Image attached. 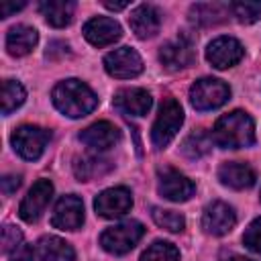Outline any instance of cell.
Returning <instances> with one entry per match:
<instances>
[{
    "instance_id": "obj_1",
    "label": "cell",
    "mask_w": 261,
    "mask_h": 261,
    "mask_svg": "<svg viewBox=\"0 0 261 261\" xmlns=\"http://www.w3.org/2000/svg\"><path fill=\"white\" fill-rule=\"evenodd\" d=\"M53 104L55 108L69 116V118H82L86 114H90L96 106H98V98L96 94L80 80H65L59 82L53 92H51Z\"/></svg>"
},
{
    "instance_id": "obj_2",
    "label": "cell",
    "mask_w": 261,
    "mask_h": 261,
    "mask_svg": "<svg viewBox=\"0 0 261 261\" xmlns=\"http://www.w3.org/2000/svg\"><path fill=\"white\" fill-rule=\"evenodd\" d=\"M212 141L224 149L251 147L255 143L253 118L243 110H232L220 116L212 128Z\"/></svg>"
},
{
    "instance_id": "obj_3",
    "label": "cell",
    "mask_w": 261,
    "mask_h": 261,
    "mask_svg": "<svg viewBox=\"0 0 261 261\" xmlns=\"http://www.w3.org/2000/svg\"><path fill=\"white\" fill-rule=\"evenodd\" d=\"M184 122V110L175 98H165L159 106V114L151 128V141L157 149L167 147L173 137L177 135L179 126Z\"/></svg>"
},
{
    "instance_id": "obj_4",
    "label": "cell",
    "mask_w": 261,
    "mask_h": 261,
    "mask_svg": "<svg viewBox=\"0 0 261 261\" xmlns=\"http://www.w3.org/2000/svg\"><path fill=\"white\" fill-rule=\"evenodd\" d=\"M145 234V226L137 220H124L120 224H114L106 228L100 234V245L104 251L112 255H124L128 253Z\"/></svg>"
},
{
    "instance_id": "obj_5",
    "label": "cell",
    "mask_w": 261,
    "mask_h": 261,
    "mask_svg": "<svg viewBox=\"0 0 261 261\" xmlns=\"http://www.w3.org/2000/svg\"><path fill=\"white\" fill-rule=\"evenodd\" d=\"M230 98V88L216 77H202L190 88V102L196 110H214Z\"/></svg>"
},
{
    "instance_id": "obj_6",
    "label": "cell",
    "mask_w": 261,
    "mask_h": 261,
    "mask_svg": "<svg viewBox=\"0 0 261 261\" xmlns=\"http://www.w3.org/2000/svg\"><path fill=\"white\" fill-rule=\"evenodd\" d=\"M51 133L41 128V126H35V124H22L18 126L12 137H10V143L14 147V151L27 159V161H35L43 155L45 151V145L49 141Z\"/></svg>"
},
{
    "instance_id": "obj_7",
    "label": "cell",
    "mask_w": 261,
    "mask_h": 261,
    "mask_svg": "<svg viewBox=\"0 0 261 261\" xmlns=\"http://www.w3.org/2000/svg\"><path fill=\"white\" fill-rule=\"evenodd\" d=\"M104 69L112 77L128 80V77H135V75H139L143 71V59L135 49L120 47V49L110 51L104 57Z\"/></svg>"
},
{
    "instance_id": "obj_8",
    "label": "cell",
    "mask_w": 261,
    "mask_h": 261,
    "mask_svg": "<svg viewBox=\"0 0 261 261\" xmlns=\"http://www.w3.org/2000/svg\"><path fill=\"white\" fill-rule=\"evenodd\" d=\"M157 179H159V184H157L159 194L171 202H186L194 196L196 186L192 184V179H188L177 169H171V167L159 169Z\"/></svg>"
},
{
    "instance_id": "obj_9",
    "label": "cell",
    "mask_w": 261,
    "mask_h": 261,
    "mask_svg": "<svg viewBox=\"0 0 261 261\" xmlns=\"http://www.w3.org/2000/svg\"><path fill=\"white\" fill-rule=\"evenodd\" d=\"M94 208L102 218H118L133 208V196L126 188H108L96 196Z\"/></svg>"
},
{
    "instance_id": "obj_10",
    "label": "cell",
    "mask_w": 261,
    "mask_h": 261,
    "mask_svg": "<svg viewBox=\"0 0 261 261\" xmlns=\"http://www.w3.org/2000/svg\"><path fill=\"white\" fill-rule=\"evenodd\" d=\"M159 59L165 65V69L169 71H177L188 67L194 61V43L188 35H177L175 39L167 41L161 51H159Z\"/></svg>"
},
{
    "instance_id": "obj_11",
    "label": "cell",
    "mask_w": 261,
    "mask_h": 261,
    "mask_svg": "<svg viewBox=\"0 0 261 261\" xmlns=\"http://www.w3.org/2000/svg\"><path fill=\"white\" fill-rule=\"evenodd\" d=\"M51 196H53V184L49 179L35 181L33 188L29 190V194L24 196V200L18 206V216L24 222H35L45 212Z\"/></svg>"
},
{
    "instance_id": "obj_12",
    "label": "cell",
    "mask_w": 261,
    "mask_h": 261,
    "mask_svg": "<svg viewBox=\"0 0 261 261\" xmlns=\"http://www.w3.org/2000/svg\"><path fill=\"white\" fill-rule=\"evenodd\" d=\"M243 55H245L243 45L232 37H218L206 49V59L216 69H226L237 65L243 59Z\"/></svg>"
},
{
    "instance_id": "obj_13",
    "label": "cell",
    "mask_w": 261,
    "mask_h": 261,
    "mask_svg": "<svg viewBox=\"0 0 261 261\" xmlns=\"http://www.w3.org/2000/svg\"><path fill=\"white\" fill-rule=\"evenodd\" d=\"M51 224L59 230H77L84 224V204L77 196H63L55 204Z\"/></svg>"
},
{
    "instance_id": "obj_14",
    "label": "cell",
    "mask_w": 261,
    "mask_h": 261,
    "mask_svg": "<svg viewBox=\"0 0 261 261\" xmlns=\"http://www.w3.org/2000/svg\"><path fill=\"white\" fill-rule=\"evenodd\" d=\"M237 222V214L234 210L224 204V202H212L204 208V214H202V228L208 232V234H214V237H222L226 232L232 230Z\"/></svg>"
},
{
    "instance_id": "obj_15",
    "label": "cell",
    "mask_w": 261,
    "mask_h": 261,
    "mask_svg": "<svg viewBox=\"0 0 261 261\" xmlns=\"http://www.w3.org/2000/svg\"><path fill=\"white\" fill-rule=\"evenodd\" d=\"M84 37L94 47H106L112 45L122 37V29L114 18L108 16H94L84 24Z\"/></svg>"
},
{
    "instance_id": "obj_16",
    "label": "cell",
    "mask_w": 261,
    "mask_h": 261,
    "mask_svg": "<svg viewBox=\"0 0 261 261\" xmlns=\"http://www.w3.org/2000/svg\"><path fill=\"white\" fill-rule=\"evenodd\" d=\"M80 141L94 151H106L120 141V133L112 122L98 120L80 133Z\"/></svg>"
},
{
    "instance_id": "obj_17",
    "label": "cell",
    "mask_w": 261,
    "mask_h": 261,
    "mask_svg": "<svg viewBox=\"0 0 261 261\" xmlns=\"http://www.w3.org/2000/svg\"><path fill=\"white\" fill-rule=\"evenodd\" d=\"M151 104H153L151 94L141 88H124L114 96V106L130 116H145L151 110Z\"/></svg>"
},
{
    "instance_id": "obj_18",
    "label": "cell",
    "mask_w": 261,
    "mask_h": 261,
    "mask_svg": "<svg viewBox=\"0 0 261 261\" xmlns=\"http://www.w3.org/2000/svg\"><path fill=\"white\" fill-rule=\"evenodd\" d=\"M128 24L139 39H149L159 31L161 14L151 4H139L128 16Z\"/></svg>"
},
{
    "instance_id": "obj_19",
    "label": "cell",
    "mask_w": 261,
    "mask_h": 261,
    "mask_svg": "<svg viewBox=\"0 0 261 261\" xmlns=\"http://www.w3.org/2000/svg\"><path fill=\"white\" fill-rule=\"evenodd\" d=\"M218 179L232 190H245V188H251L257 177L251 165L241 161H228L218 167Z\"/></svg>"
},
{
    "instance_id": "obj_20",
    "label": "cell",
    "mask_w": 261,
    "mask_h": 261,
    "mask_svg": "<svg viewBox=\"0 0 261 261\" xmlns=\"http://www.w3.org/2000/svg\"><path fill=\"white\" fill-rule=\"evenodd\" d=\"M37 45V31L27 24H16L6 33V51L14 57H22Z\"/></svg>"
},
{
    "instance_id": "obj_21",
    "label": "cell",
    "mask_w": 261,
    "mask_h": 261,
    "mask_svg": "<svg viewBox=\"0 0 261 261\" xmlns=\"http://www.w3.org/2000/svg\"><path fill=\"white\" fill-rule=\"evenodd\" d=\"M39 261H73V247L59 237H43L37 245Z\"/></svg>"
},
{
    "instance_id": "obj_22",
    "label": "cell",
    "mask_w": 261,
    "mask_h": 261,
    "mask_svg": "<svg viewBox=\"0 0 261 261\" xmlns=\"http://www.w3.org/2000/svg\"><path fill=\"white\" fill-rule=\"evenodd\" d=\"M39 10L51 27L59 29V27H65V24L71 22L75 4L69 2V0H45V2L39 4Z\"/></svg>"
},
{
    "instance_id": "obj_23",
    "label": "cell",
    "mask_w": 261,
    "mask_h": 261,
    "mask_svg": "<svg viewBox=\"0 0 261 261\" xmlns=\"http://www.w3.org/2000/svg\"><path fill=\"white\" fill-rule=\"evenodd\" d=\"M110 169V163L106 159H100V157H92V155H86V157H77L75 163H73V173L77 179H94L98 175H104L106 171Z\"/></svg>"
},
{
    "instance_id": "obj_24",
    "label": "cell",
    "mask_w": 261,
    "mask_h": 261,
    "mask_svg": "<svg viewBox=\"0 0 261 261\" xmlns=\"http://www.w3.org/2000/svg\"><path fill=\"white\" fill-rule=\"evenodd\" d=\"M210 147H212V137H210L208 133H204V130H196V133L188 135V137L184 139V143H181V151H184V155L190 157V159H200V157H204V155L210 151Z\"/></svg>"
},
{
    "instance_id": "obj_25",
    "label": "cell",
    "mask_w": 261,
    "mask_h": 261,
    "mask_svg": "<svg viewBox=\"0 0 261 261\" xmlns=\"http://www.w3.org/2000/svg\"><path fill=\"white\" fill-rule=\"evenodd\" d=\"M226 12H230V4H196L192 6V18L200 24H214L220 22Z\"/></svg>"
},
{
    "instance_id": "obj_26",
    "label": "cell",
    "mask_w": 261,
    "mask_h": 261,
    "mask_svg": "<svg viewBox=\"0 0 261 261\" xmlns=\"http://www.w3.org/2000/svg\"><path fill=\"white\" fill-rule=\"evenodd\" d=\"M27 98V92L24 88L14 82V80H4L2 84V112L4 114H10L12 110H16Z\"/></svg>"
},
{
    "instance_id": "obj_27",
    "label": "cell",
    "mask_w": 261,
    "mask_h": 261,
    "mask_svg": "<svg viewBox=\"0 0 261 261\" xmlns=\"http://www.w3.org/2000/svg\"><path fill=\"white\" fill-rule=\"evenodd\" d=\"M139 261H179V251L167 241H155L141 255Z\"/></svg>"
},
{
    "instance_id": "obj_28",
    "label": "cell",
    "mask_w": 261,
    "mask_h": 261,
    "mask_svg": "<svg viewBox=\"0 0 261 261\" xmlns=\"http://www.w3.org/2000/svg\"><path fill=\"white\" fill-rule=\"evenodd\" d=\"M151 216L155 220L157 226L165 228V230H171V232H179L184 230L186 226V220L179 212H173V210H165V208H153L151 210Z\"/></svg>"
},
{
    "instance_id": "obj_29",
    "label": "cell",
    "mask_w": 261,
    "mask_h": 261,
    "mask_svg": "<svg viewBox=\"0 0 261 261\" xmlns=\"http://www.w3.org/2000/svg\"><path fill=\"white\" fill-rule=\"evenodd\" d=\"M230 12L237 16L239 22L251 24V22L259 20V16H261V2H245V0H239V2H232L230 4Z\"/></svg>"
},
{
    "instance_id": "obj_30",
    "label": "cell",
    "mask_w": 261,
    "mask_h": 261,
    "mask_svg": "<svg viewBox=\"0 0 261 261\" xmlns=\"http://www.w3.org/2000/svg\"><path fill=\"white\" fill-rule=\"evenodd\" d=\"M243 243H245L247 249H251L253 253L261 255V218H255L247 226V230L243 234Z\"/></svg>"
},
{
    "instance_id": "obj_31",
    "label": "cell",
    "mask_w": 261,
    "mask_h": 261,
    "mask_svg": "<svg viewBox=\"0 0 261 261\" xmlns=\"http://www.w3.org/2000/svg\"><path fill=\"white\" fill-rule=\"evenodd\" d=\"M22 245V232L16 226H4L2 228V251L6 255H10L14 249H18Z\"/></svg>"
},
{
    "instance_id": "obj_32",
    "label": "cell",
    "mask_w": 261,
    "mask_h": 261,
    "mask_svg": "<svg viewBox=\"0 0 261 261\" xmlns=\"http://www.w3.org/2000/svg\"><path fill=\"white\" fill-rule=\"evenodd\" d=\"M33 259H35V251L31 245H24V243L8 255V261H33Z\"/></svg>"
},
{
    "instance_id": "obj_33",
    "label": "cell",
    "mask_w": 261,
    "mask_h": 261,
    "mask_svg": "<svg viewBox=\"0 0 261 261\" xmlns=\"http://www.w3.org/2000/svg\"><path fill=\"white\" fill-rule=\"evenodd\" d=\"M18 186H20V177L18 175H4V179H2V192L4 194L16 192Z\"/></svg>"
},
{
    "instance_id": "obj_34",
    "label": "cell",
    "mask_w": 261,
    "mask_h": 261,
    "mask_svg": "<svg viewBox=\"0 0 261 261\" xmlns=\"http://www.w3.org/2000/svg\"><path fill=\"white\" fill-rule=\"evenodd\" d=\"M22 6H24V2H2L0 4V14H2V18H8L12 12L20 10Z\"/></svg>"
},
{
    "instance_id": "obj_35",
    "label": "cell",
    "mask_w": 261,
    "mask_h": 261,
    "mask_svg": "<svg viewBox=\"0 0 261 261\" xmlns=\"http://www.w3.org/2000/svg\"><path fill=\"white\" fill-rule=\"evenodd\" d=\"M104 6L110 8V10H124V8L128 6V2H110V0H106Z\"/></svg>"
},
{
    "instance_id": "obj_36",
    "label": "cell",
    "mask_w": 261,
    "mask_h": 261,
    "mask_svg": "<svg viewBox=\"0 0 261 261\" xmlns=\"http://www.w3.org/2000/svg\"><path fill=\"white\" fill-rule=\"evenodd\" d=\"M230 261H253V259H249V257H241V255H234Z\"/></svg>"
}]
</instances>
